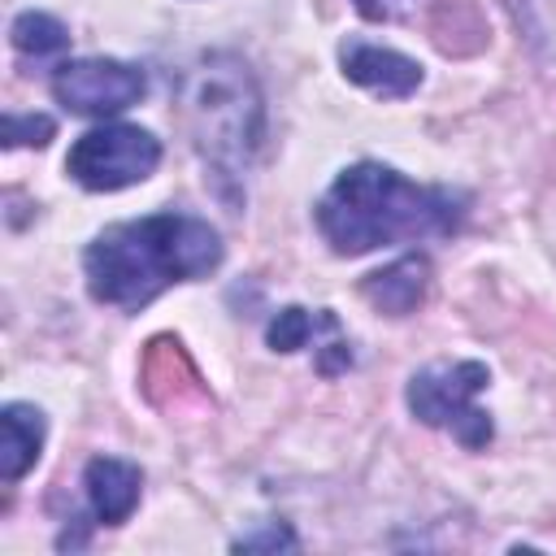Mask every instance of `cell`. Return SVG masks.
<instances>
[{
    "instance_id": "1",
    "label": "cell",
    "mask_w": 556,
    "mask_h": 556,
    "mask_svg": "<svg viewBox=\"0 0 556 556\" xmlns=\"http://www.w3.org/2000/svg\"><path fill=\"white\" fill-rule=\"evenodd\" d=\"M217 265L222 235L191 213H152L139 222L104 226L83 252L91 300L122 313L148 308L161 291L178 282L208 278Z\"/></svg>"
},
{
    "instance_id": "2",
    "label": "cell",
    "mask_w": 556,
    "mask_h": 556,
    "mask_svg": "<svg viewBox=\"0 0 556 556\" xmlns=\"http://www.w3.org/2000/svg\"><path fill=\"white\" fill-rule=\"evenodd\" d=\"M313 217L330 252L365 256L387 243H417L460 230L465 204L447 187L413 182L382 161H356L330 182Z\"/></svg>"
},
{
    "instance_id": "3",
    "label": "cell",
    "mask_w": 556,
    "mask_h": 556,
    "mask_svg": "<svg viewBox=\"0 0 556 556\" xmlns=\"http://www.w3.org/2000/svg\"><path fill=\"white\" fill-rule=\"evenodd\" d=\"M182 122L217 195L239 204L243 174L265 135V104L252 70L235 52H208L182 78Z\"/></svg>"
},
{
    "instance_id": "4",
    "label": "cell",
    "mask_w": 556,
    "mask_h": 556,
    "mask_svg": "<svg viewBox=\"0 0 556 556\" xmlns=\"http://www.w3.org/2000/svg\"><path fill=\"white\" fill-rule=\"evenodd\" d=\"M491 382V369L482 361H439V365H426L408 378V413L421 421V426H434V430H452V439L469 452L486 447L495 426H491V413H482L473 404V395Z\"/></svg>"
},
{
    "instance_id": "5",
    "label": "cell",
    "mask_w": 556,
    "mask_h": 556,
    "mask_svg": "<svg viewBox=\"0 0 556 556\" xmlns=\"http://www.w3.org/2000/svg\"><path fill=\"white\" fill-rule=\"evenodd\" d=\"M161 165V139L130 122L91 126L70 143L65 174L83 191H122L152 178Z\"/></svg>"
},
{
    "instance_id": "6",
    "label": "cell",
    "mask_w": 556,
    "mask_h": 556,
    "mask_svg": "<svg viewBox=\"0 0 556 556\" xmlns=\"http://www.w3.org/2000/svg\"><path fill=\"white\" fill-rule=\"evenodd\" d=\"M143 91H148L143 70L130 61H113V56H78V61H61L52 70L56 104L78 117H113V113L139 104Z\"/></svg>"
},
{
    "instance_id": "7",
    "label": "cell",
    "mask_w": 556,
    "mask_h": 556,
    "mask_svg": "<svg viewBox=\"0 0 556 556\" xmlns=\"http://www.w3.org/2000/svg\"><path fill=\"white\" fill-rule=\"evenodd\" d=\"M339 65H343V78L382 96V100H404L421 87V65L395 48H382V43H365V39H348L339 48Z\"/></svg>"
},
{
    "instance_id": "8",
    "label": "cell",
    "mask_w": 556,
    "mask_h": 556,
    "mask_svg": "<svg viewBox=\"0 0 556 556\" xmlns=\"http://www.w3.org/2000/svg\"><path fill=\"white\" fill-rule=\"evenodd\" d=\"M83 495H87V513H91L96 526H122L139 508L143 473H139L135 460L91 456L87 469H83Z\"/></svg>"
},
{
    "instance_id": "9",
    "label": "cell",
    "mask_w": 556,
    "mask_h": 556,
    "mask_svg": "<svg viewBox=\"0 0 556 556\" xmlns=\"http://www.w3.org/2000/svg\"><path fill=\"white\" fill-rule=\"evenodd\" d=\"M430 291V261L426 256H400L374 274L361 278V295L382 317H408L426 304Z\"/></svg>"
},
{
    "instance_id": "10",
    "label": "cell",
    "mask_w": 556,
    "mask_h": 556,
    "mask_svg": "<svg viewBox=\"0 0 556 556\" xmlns=\"http://www.w3.org/2000/svg\"><path fill=\"white\" fill-rule=\"evenodd\" d=\"M43 413L35 404H4L0 408V478L4 482H17L35 469L39 452H43Z\"/></svg>"
},
{
    "instance_id": "11",
    "label": "cell",
    "mask_w": 556,
    "mask_h": 556,
    "mask_svg": "<svg viewBox=\"0 0 556 556\" xmlns=\"http://www.w3.org/2000/svg\"><path fill=\"white\" fill-rule=\"evenodd\" d=\"M9 39H13V48L22 52V56H56V52H65L70 48V30L52 17V13H39V9H26V13H17L13 17V26H9Z\"/></svg>"
},
{
    "instance_id": "12",
    "label": "cell",
    "mask_w": 556,
    "mask_h": 556,
    "mask_svg": "<svg viewBox=\"0 0 556 556\" xmlns=\"http://www.w3.org/2000/svg\"><path fill=\"white\" fill-rule=\"evenodd\" d=\"M321 317H326V313H321ZM321 317H313V313L300 308V304H287V308H278V313L269 317L265 343H269L274 352H300V348L313 339V330H317Z\"/></svg>"
},
{
    "instance_id": "13",
    "label": "cell",
    "mask_w": 556,
    "mask_h": 556,
    "mask_svg": "<svg viewBox=\"0 0 556 556\" xmlns=\"http://www.w3.org/2000/svg\"><path fill=\"white\" fill-rule=\"evenodd\" d=\"M56 135L48 113H4V148H43Z\"/></svg>"
},
{
    "instance_id": "14",
    "label": "cell",
    "mask_w": 556,
    "mask_h": 556,
    "mask_svg": "<svg viewBox=\"0 0 556 556\" xmlns=\"http://www.w3.org/2000/svg\"><path fill=\"white\" fill-rule=\"evenodd\" d=\"M235 552H291L295 547V534H291V526H282V521H269V526H261L256 534H243V539H235L230 543Z\"/></svg>"
},
{
    "instance_id": "15",
    "label": "cell",
    "mask_w": 556,
    "mask_h": 556,
    "mask_svg": "<svg viewBox=\"0 0 556 556\" xmlns=\"http://www.w3.org/2000/svg\"><path fill=\"white\" fill-rule=\"evenodd\" d=\"M348 365H352V352H348V343H330V348H326V356L317 361V369H321L326 378H330V374H339V369H348Z\"/></svg>"
},
{
    "instance_id": "16",
    "label": "cell",
    "mask_w": 556,
    "mask_h": 556,
    "mask_svg": "<svg viewBox=\"0 0 556 556\" xmlns=\"http://www.w3.org/2000/svg\"><path fill=\"white\" fill-rule=\"evenodd\" d=\"M356 13L378 22V17H391V0H356Z\"/></svg>"
}]
</instances>
